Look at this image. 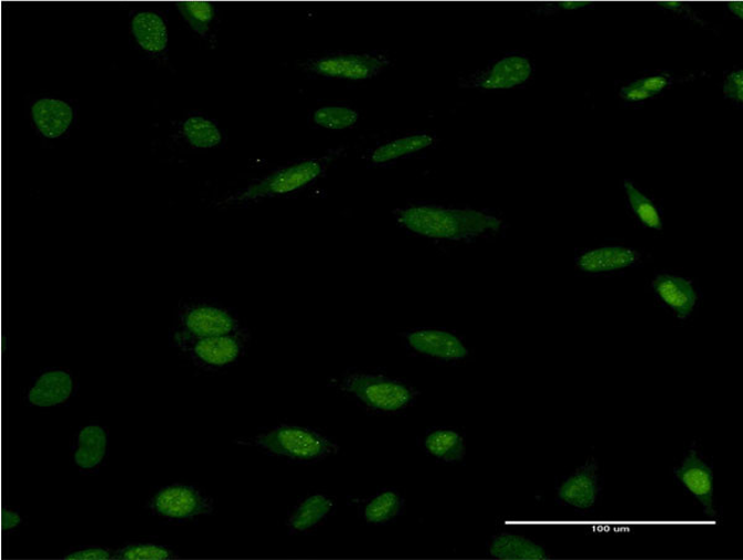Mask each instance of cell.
Instances as JSON below:
<instances>
[{
    "label": "cell",
    "mask_w": 743,
    "mask_h": 560,
    "mask_svg": "<svg viewBox=\"0 0 743 560\" xmlns=\"http://www.w3.org/2000/svg\"><path fill=\"white\" fill-rule=\"evenodd\" d=\"M390 65L387 52L337 51L307 59L303 70L318 78L359 82L379 77Z\"/></svg>",
    "instance_id": "cell-8"
},
{
    "label": "cell",
    "mask_w": 743,
    "mask_h": 560,
    "mask_svg": "<svg viewBox=\"0 0 743 560\" xmlns=\"http://www.w3.org/2000/svg\"><path fill=\"white\" fill-rule=\"evenodd\" d=\"M227 135L215 120L203 112H189L173 122L167 143L185 153L206 152L225 147Z\"/></svg>",
    "instance_id": "cell-11"
},
{
    "label": "cell",
    "mask_w": 743,
    "mask_h": 560,
    "mask_svg": "<svg viewBox=\"0 0 743 560\" xmlns=\"http://www.w3.org/2000/svg\"><path fill=\"white\" fill-rule=\"evenodd\" d=\"M130 42L142 59L169 65V27L157 9H135L130 13Z\"/></svg>",
    "instance_id": "cell-9"
},
{
    "label": "cell",
    "mask_w": 743,
    "mask_h": 560,
    "mask_svg": "<svg viewBox=\"0 0 743 560\" xmlns=\"http://www.w3.org/2000/svg\"><path fill=\"white\" fill-rule=\"evenodd\" d=\"M601 480L598 462L589 460L558 488V502L578 511L592 510L600 500Z\"/></svg>",
    "instance_id": "cell-17"
},
{
    "label": "cell",
    "mask_w": 743,
    "mask_h": 560,
    "mask_svg": "<svg viewBox=\"0 0 743 560\" xmlns=\"http://www.w3.org/2000/svg\"><path fill=\"white\" fill-rule=\"evenodd\" d=\"M79 104L55 94H38L30 101V123L41 140H68L78 122Z\"/></svg>",
    "instance_id": "cell-10"
},
{
    "label": "cell",
    "mask_w": 743,
    "mask_h": 560,
    "mask_svg": "<svg viewBox=\"0 0 743 560\" xmlns=\"http://www.w3.org/2000/svg\"><path fill=\"white\" fill-rule=\"evenodd\" d=\"M588 6H589V3H586V2H564V3H560V7L567 9V10L580 9V8L588 7Z\"/></svg>",
    "instance_id": "cell-35"
},
{
    "label": "cell",
    "mask_w": 743,
    "mask_h": 560,
    "mask_svg": "<svg viewBox=\"0 0 743 560\" xmlns=\"http://www.w3.org/2000/svg\"><path fill=\"white\" fill-rule=\"evenodd\" d=\"M679 486L703 506L708 517H717L714 507V474L696 448L688 451L681 465L674 470Z\"/></svg>",
    "instance_id": "cell-15"
},
{
    "label": "cell",
    "mask_w": 743,
    "mask_h": 560,
    "mask_svg": "<svg viewBox=\"0 0 743 560\" xmlns=\"http://www.w3.org/2000/svg\"><path fill=\"white\" fill-rule=\"evenodd\" d=\"M26 522L24 517L21 516L18 509H12V507H7L3 510V533L6 536L12 534L19 530L21 526Z\"/></svg>",
    "instance_id": "cell-32"
},
{
    "label": "cell",
    "mask_w": 743,
    "mask_h": 560,
    "mask_svg": "<svg viewBox=\"0 0 743 560\" xmlns=\"http://www.w3.org/2000/svg\"><path fill=\"white\" fill-rule=\"evenodd\" d=\"M420 448L428 457L441 464H458L466 457L462 432L455 428H432L423 437Z\"/></svg>",
    "instance_id": "cell-22"
},
{
    "label": "cell",
    "mask_w": 743,
    "mask_h": 560,
    "mask_svg": "<svg viewBox=\"0 0 743 560\" xmlns=\"http://www.w3.org/2000/svg\"><path fill=\"white\" fill-rule=\"evenodd\" d=\"M660 6L668 9H674V8H681L682 3H660Z\"/></svg>",
    "instance_id": "cell-36"
},
{
    "label": "cell",
    "mask_w": 743,
    "mask_h": 560,
    "mask_svg": "<svg viewBox=\"0 0 743 560\" xmlns=\"http://www.w3.org/2000/svg\"><path fill=\"white\" fill-rule=\"evenodd\" d=\"M145 509L166 523H189L214 515L215 501L195 485L172 483L162 486L145 503Z\"/></svg>",
    "instance_id": "cell-7"
},
{
    "label": "cell",
    "mask_w": 743,
    "mask_h": 560,
    "mask_svg": "<svg viewBox=\"0 0 743 560\" xmlns=\"http://www.w3.org/2000/svg\"><path fill=\"white\" fill-rule=\"evenodd\" d=\"M233 442L258 449L272 458L303 465L322 462L342 450L337 441L322 430L293 425L274 426Z\"/></svg>",
    "instance_id": "cell-2"
},
{
    "label": "cell",
    "mask_w": 743,
    "mask_h": 560,
    "mask_svg": "<svg viewBox=\"0 0 743 560\" xmlns=\"http://www.w3.org/2000/svg\"><path fill=\"white\" fill-rule=\"evenodd\" d=\"M358 120V112L348 108H322L314 113L315 124L332 131L352 129Z\"/></svg>",
    "instance_id": "cell-28"
},
{
    "label": "cell",
    "mask_w": 743,
    "mask_h": 560,
    "mask_svg": "<svg viewBox=\"0 0 743 560\" xmlns=\"http://www.w3.org/2000/svg\"><path fill=\"white\" fill-rule=\"evenodd\" d=\"M657 298L671 309L676 318L686 320L699 304V292L693 283L672 274H658L652 282Z\"/></svg>",
    "instance_id": "cell-20"
},
{
    "label": "cell",
    "mask_w": 743,
    "mask_h": 560,
    "mask_svg": "<svg viewBox=\"0 0 743 560\" xmlns=\"http://www.w3.org/2000/svg\"><path fill=\"white\" fill-rule=\"evenodd\" d=\"M635 82L639 83L640 86L647 92L651 93L652 96H654V94H660L666 88L671 86L672 78L666 75V73H661V75L647 77L641 80H637Z\"/></svg>",
    "instance_id": "cell-31"
},
{
    "label": "cell",
    "mask_w": 743,
    "mask_h": 560,
    "mask_svg": "<svg viewBox=\"0 0 743 560\" xmlns=\"http://www.w3.org/2000/svg\"><path fill=\"white\" fill-rule=\"evenodd\" d=\"M725 98L741 104L743 102V72L742 70L729 73L724 84Z\"/></svg>",
    "instance_id": "cell-30"
},
{
    "label": "cell",
    "mask_w": 743,
    "mask_h": 560,
    "mask_svg": "<svg viewBox=\"0 0 743 560\" xmlns=\"http://www.w3.org/2000/svg\"><path fill=\"white\" fill-rule=\"evenodd\" d=\"M110 452L109 429L91 421L74 432L71 440V461L82 475L101 471Z\"/></svg>",
    "instance_id": "cell-14"
},
{
    "label": "cell",
    "mask_w": 743,
    "mask_h": 560,
    "mask_svg": "<svg viewBox=\"0 0 743 560\" xmlns=\"http://www.w3.org/2000/svg\"><path fill=\"white\" fill-rule=\"evenodd\" d=\"M252 335L250 330L199 339L169 340L170 347L193 365L199 371L218 374L236 366L247 353Z\"/></svg>",
    "instance_id": "cell-6"
},
{
    "label": "cell",
    "mask_w": 743,
    "mask_h": 560,
    "mask_svg": "<svg viewBox=\"0 0 743 560\" xmlns=\"http://www.w3.org/2000/svg\"><path fill=\"white\" fill-rule=\"evenodd\" d=\"M348 505L356 507L359 519L368 526L395 523L407 509L405 496L395 488L381 489L368 498H349Z\"/></svg>",
    "instance_id": "cell-19"
},
{
    "label": "cell",
    "mask_w": 743,
    "mask_h": 560,
    "mask_svg": "<svg viewBox=\"0 0 743 560\" xmlns=\"http://www.w3.org/2000/svg\"><path fill=\"white\" fill-rule=\"evenodd\" d=\"M408 350L429 360L452 364L469 357V348L460 337L445 329H413L400 334Z\"/></svg>",
    "instance_id": "cell-13"
},
{
    "label": "cell",
    "mask_w": 743,
    "mask_h": 560,
    "mask_svg": "<svg viewBox=\"0 0 743 560\" xmlns=\"http://www.w3.org/2000/svg\"><path fill=\"white\" fill-rule=\"evenodd\" d=\"M334 156L313 157L274 169L268 174L254 179L246 187L237 189L220 200L225 207H248L263 200L288 195L304 189L322 177Z\"/></svg>",
    "instance_id": "cell-4"
},
{
    "label": "cell",
    "mask_w": 743,
    "mask_h": 560,
    "mask_svg": "<svg viewBox=\"0 0 743 560\" xmlns=\"http://www.w3.org/2000/svg\"><path fill=\"white\" fill-rule=\"evenodd\" d=\"M533 68L522 55H508L462 80L464 88L505 90L519 86L532 75Z\"/></svg>",
    "instance_id": "cell-16"
},
{
    "label": "cell",
    "mask_w": 743,
    "mask_h": 560,
    "mask_svg": "<svg viewBox=\"0 0 743 560\" xmlns=\"http://www.w3.org/2000/svg\"><path fill=\"white\" fill-rule=\"evenodd\" d=\"M727 7L730 9V12L732 14H734L735 17H737L740 19L743 17V4L741 2L740 3L739 2H730L727 4Z\"/></svg>",
    "instance_id": "cell-34"
},
{
    "label": "cell",
    "mask_w": 743,
    "mask_h": 560,
    "mask_svg": "<svg viewBox=\"0 0 743 560\" xmlns=\"http://www.w3.org/2000/svg\"><path fill=\"white\" fill-rule=\"evenodd\" d=\"M77 377L67 368L48 367L31 378L23 393L28 407L50 409L67 406L78 395Z\"/></svg>",
    "instance_id": "cell-12"
},
{
    "label": "cell",
    "mask_w": 743,
    "mask_h": 560,
    "mask_svg": "<svg viewBox=\"0 0 743 560\" xmlns=\"http://www.w3.org/2000/svg\"><path fill=\"white\" fill-rule=\"evenodd\" d=\"M238 313L218 299L186 298L179 302L169 340L231 335L247 332Z\"/></svg>",
    "instance_id": "cell-5"
},
{
    "label": "cell",
    "mask_w": 743,
    "mask_h": 560,
    "mask_svg": "<svg viewBox=\"0 0 743 560\" xmlns=\"http://www.w3.org/2000/svg\"><path fill=\"white\" fill-rule=\"evenodd\" d=\"M334 387L375 415L401 414L416 404L419 395L405 380L360 369L347 371L334 380Z\"/></svg>",
    "instance_id": "cell-3"
},
{
    "label": "cell",
    "mask_w": 743,
    "mask_h": 560,
    "mask_svg": "<svg viewBox=\"0 0 743 560\" xmlns=\"http://www.w3.org/2000/svg\"><path fill=\"white\" fill-rule=\"evenodd\" d=\"M434 143V136L428 133H418L401 136L376 147L370 154V163L384 165L401 160L408 155L427 150Z\"/></svg>",
    "instance_id": "cell-25"
},
{
    "label": "cell",
    "mask_w": 743,
    "mask_h": 560,
    "mask_svg": "<svg viewBox=\"0 0 743 560\" xmlns=\"http://www.w3.org/2000/svg\"><path fill=\"white\" fill-rule=\"evenodd\" d=\"M621 98L628 102H642L649 100L652 96L651 93L647 92L640 86L635 81L621 89Z\"/></svg>",
    "instance_id": "cell-33"
},
{
    "label": "cell",
    "mask_w": 743,
    "mask_h": 560,
    "mask_svg": "<svg viewBox=\"0 0 743 560\" xmlns=\"http://www.w3.org/2000/svg\"><path fill=\"white\" fill-rule=\"evenodd\" d=\"M337 501L334 496L314 492L297 501L286 517L285 526L291 536L311 534L335 515Z\"/></svg>",
    "instance_id": "cell-18"
},
{
    "label": "cell",
    "mask_w": 743,
    "mask_h": 560,
    "mask_svg": "<svg viewBox=\"0 0 743 560\" xmlns=\"http://www.w3.org/2000/svg\"><path fill=\"white\" fill-rule=\"evenodd\" d=\"M175 6L186 27L215 48L221 26L217 6L211 2H177Z\"/></svg>",
    "instance_id": "cell-23"
},
{
    "label": "cell",
    "mask_w": 743,
    "mask_h": 560,
    "mask_svg": "<svg viewBox=\"0 0 743 560\" xmlns=\"http://www.w3.org/2000/svg\"><path fill=\"white\" fill-rule=\"evenodd\" d=\"M641 262V255L628 247H601L582 252L577 258L578 267L586 273L599 274L618 272L635 266Z\"/></svg>",
    "instance_id": "cell-21"
},
{
    "label": "cell",
    "mask_w": 743,
    "mask_h": 560,
    "mask_svg": "<svg viewBox=\"0 0 743 560\" xmlns=\"http://www.w3.org/2000/svg\"><path fill=\"white\" fill-rule=\"evenodd\" d=\"M175 547L156 543H126L115 549L114 559L121 560H172L177 559Z\"/></svg>",
    "instance_id": "cell-27"
},
{
    "label": "cell",
    "mask_w": 743,
    "mask_h": 560,
    "mask_svg": "<svg viewBox=\"0 0 743 560\" xmlns=\"http://www.w3.org/2000/svg\"><path fill=\"white\" fill-rule=\"evenodd\" d=\"M115 549L103 546L70 548L63 559L68 560H110L114 559Z\"/></svg>",
    "instance_id": "cell-29"
},
{
    "label": "cell",
    "mask_w": 743,
    "mask_h": 560,
    "mask_svg": "<svg viewBox=\"0 0 743 560\" xmlns=\"http://www.w3.org/2000/svg\"><path fill=\"white\" fill-rule=\"evenodd\" d=\"M488 554L502 560H539L548 559L549 554L540 544L523 536L500 533L491 538L487 544Z\"/></svg>",
    "instance_id": "cell-24"
},
{
    "label": "cell",
    "mask_w": 743,
    "mask_h": 560,
    "mask_svg": "<svg viewBox=\"0 0 743 560\" xmlns=\"http://www.w3.org/2000/svg\"><path fill=\"white\" fill-rule=\"evenodd\" d=\"M624 192L628 195L631 208L647 227L660 231L663 228V218L653 201L647 197L631 181H624Z\"/></svg>",
    "instance_id": "cell-26"
},
{
    "label": "cell",
    "mask_w": 743,
    "mask_h": 560,
    "mask_svg": "<svg viewBox=\"0 0 743 560\" xmlns=\"http://www.w3.org/2000/svg\"><path fill=\"white\" fill-rule=\"evenodd\" d=\"M398 224L414 235L439 241L471 242L498 231L501 220L482 211L418 204L393 211Z\"/></svg>",
    "instance_id": "cell-1"
}]
</instances>
